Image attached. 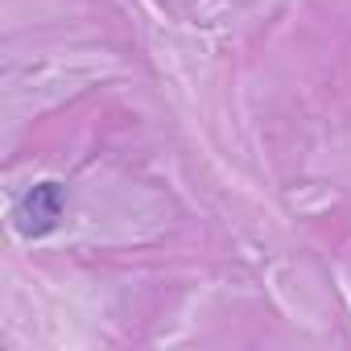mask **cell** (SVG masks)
<instances>
[{"mask_svg":"<svg viewBox=\"0 0 351 351\" xmlns=\"http://www.w3.org/2000/svg\"><path fill=\"white\" fill-rule=\"evenodd\" d=\"M62 211H66V191H62V182H38V186H29L21 199H17V207H13V228L25 236V240H42V236H50L58 223H62Z\"/></svg>","mask_w":351,"mask_h":351,"instance_id":"1","label":"cell"}]
</instances>
